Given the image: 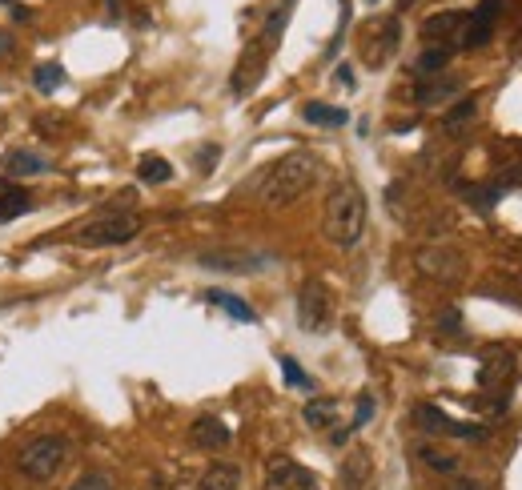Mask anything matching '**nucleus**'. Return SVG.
<instances>
[{"mask_svg": "<svg viewBox=\"0 0 522 490\" xmlns=\"http://www.w3.org/2000/svg\"><path fill=\"white\" fill-rule=\"evenodd\" d=\"M282 374H286V382H290V386H298V390H310V386H314V382H310V374H306V370H302L290 354H282Z\"/></svg>", "mask_w": 522, "mask_h": 490, "instance_id": "nucleus-28", "label": "nucleus"}, {"mask_svg": "<svg viewBox=\"0 0 522 490\" xmlns=\"http://www.w3.org/2000/svg\"><path fill=\"white\" fill-rule=\"evenodd\" d=\"M338 414H342L338 398H310V402L302 406V418H306V426H314V430L338 426Z\"/></svg>", "mask_w": 522, "mask_h": 490, "instance_id": "nucleus-17", "label": "nucleus"}, {"mask_svg": "<svg viewBox=\"0 0 522 490\" xmlns=\"http://www.w3.org/2000/svg\"><path fill=\"white\" fill-rule=\"evenodd\" d=\"M474 113H478V105H474V101H458V109L446 117V129H458V125H466Z\"/></svg>", "mask_w": 522, "mask_h": 490, "instance_id": "nucleus-29", "label": "nucleus"}, {"mask_svg": "<svg viewBox=\"0 0 522 490\" xmlns=\"http://www.w3.org/2000/svg\"><path fill=\"white\" fill-rule=\"evenodd\" d=\"M69 490H117V486H113V478H109V474H101V470H89V474L73 478V482H69Z\"/></svg>", "mask_w": 522, "mask_h": 490, "instance_id": "nucleus-27", "label": "nucleus"}, {"mask_svg": "<svg viewBox=\"0 0 522 490\" xmlns=\"http://www.w3.org/2000/svg\"><path fill=\"white\" fill-rule=\"evenodd\" d=\"M314 181H318V157L314 153H286L282 161H274L266 173H261L257 201L266 209H286L302 193H310Z\"/></svg>", "mask_w": 522, "mask_h": 490, "instance_id": "nucleus-1", "label": "nucleus"}, {"mask_svg": "<svg viewBox=\"0 0 522 490\" xmlns=\"http://www.w3.org/2000/svg\"><path fill=\"white\" fill-rule=\"evenodd\" d=\"M189 442H193L197 450H225V446L233 442V430H229L221 418L201 414V418H193V426H189Z\"/></svg>", "mask_w": 522, "mask_h": 490, "instance_id": "nucleus-14", "label": "nucleus"}, {"mask_svg": "<svg viewBox=\"0 0 522 490\" xmlns=\"http://www.w3.org/2000/svg\"><path fill=\"white\" fill-rule=\"evenodd\" d=\"M302 117H306L310 125H322V129H338V125H346V121H350V113H346V109H338V105H322V101L302 105Z\"/></svg>", "mask_w": 522, "mask_h": 490, "instance_id": "nucleus-21", "label": "nucleus"}, {"mask_svg": "<svg viewBox=\"0 0 522 490\" xmlns=\"http://www.w3.org/2000/svg\"><path fill=\"white\" fill-rule=\"evenodd\" d=\"M205 270H225V274H257L270 266V254H257V250H209L197 258Z\"/></svg>", "mask_w": 522, "mask_h": 490, "instance_id": "nucleus-10", "label": "nucleus"}, {"mask_svg": "<svg viewBox=\"0 0 522 490\" xmlns=\"http://www.w3.org/2000/svg\"><path fill=\"white\" fill-rule=\"evenodd\" d=\"M414 422H418L422 430H430V434H446V438H466V442L486 438V430H482V426H474V422H458V418L442 414V410H438V406H430V402L414 406Z\"/></svg>", "mask_w": 522, "mask_h": 490, "instance_id": "nucleus-8", "label": "nucleus"}, {"mask_svg": "<svg viewBox=\"0 0 522 490\" xmlns=\"http://www.w3.org/2000/svg\"><path fill=\"white\" fill-rule=\"evenodd\" d=\"M514 378H518V354L506 350V346H490L486 358H482V366H478V386L506 390Z\"/></svg>", "mask_w": 522, "mask_h": 490, "instance_id": "nucleus-9", "label": "nucleus"}, {"mask_svg": "<svg viewBox=\"0 0 522 490\" xmlns=\"http://www.w3.org/2000/svg\"><path fill=\"white\" fill-rule=\"evenodd\" d=\"M322 229L326 241L338 250H354L366 233V193L354 181H338L326 197V213H322Z\"/></svg>", "mask_w": 522, "mask_h": 490, "instance_id": "nucleus-2", "label": "nucleus"}, {"mask_svg": "<svg viewBox=\"0 0 522 490\" xmlns=\"http://www.w3.org/2000/svg\"><path fill=\"white\" fill-rule=\"evenodd\" d=\"M338 478H342V490H374V478H378V470H374V458H370V450H350L346 458H342V470H338Z\"/></svg>", "mask_w": 522, "mask_h": 490, "instance_id": "nucleus-13", "label": "nucleus"}, {"mask_svg": "<svg viewBox=\"0 0 522 490\" xmlns=\"http://www.w3.org/2000/svg\"><path fill=\"white\" fill-rule=\"evenodd\" d=\"M145 490H173V486H165V482H153V486H145Z\"/></svg>", "mask_w": 522, "mask_h": 490, "instance_id": "nucleus-35", "label": "nucleus"}, {"mask_svg": "<svg viewBox=\"0 0 522 490\" xmlns=\"http://www.w3.org/2000/svg\"><path fill=\"white\" fill-rule=\"evenodd\" d=\"M33 85H37V93L53 97V93L65 85V69H61L57 61H45V65H37V69H33Z\"/></svg>", "mask_w": 522, "mask_h": 490, "instance_id": "nucleus-24", "label": "nucleus"}, {"mask_svg": "<svg viewBox=\"0 0 522 490\" xmlns=\"http://www.w3.org/2000/svg\"><path fill=\"white\" fill-rule=\"evenodd\" d=\"M205 298H209L213 306H221V310H225L229 318H237V322H257V314H253V310H249V306H245V302H241L237 294H225V290H209Z\"/></svg>", "mask_w": 522, "mask_h": 490, "instance_id": "nucleus-25", "label": "nucleus"}, {"mask_svg": "<svg viewBox=\"0 0 522 490\" xmlns=\"http://www.w3.org/2000/svg\"><path fill=\"white\" fill-rule=\"evenodd\" d=\"M462 25H466V13H434V17L422 25V41H430V45H438V49H450L446 41H454V49H458Z\"/></svg>", "mask_w": 522, "mask_h": 490, "instance_id": "nucleus-15", "label": "nucleus"}, {"mask_svg": "<svg viewBox=\"0 0 522 490\" xmlns=\"http://www.w3.org/2000/svg\"><path fill=\"white\" fill-rule=\"evenodd\" d=\"M502 13V0H482L478 13L466 17L462 25V37H458V49H482L490 37H494V21Z\"/></svg>", "mask_w": 522, "mask_h": 490, "instance_id": "nucleus-12", "label": "nucleus"}, {"mask_svg": "<svg viewBox=\"0 0 522 490\" xmlns=\"http://www.w3.org/2000/svg\"><path fill=\"white\" fill-rule=\"evenodd\" d=\"M370 5H378V0H370Z\"/></svg>", "mask_w": 522, "mask_h": 490, "instance_id": "nucleus-36", "label": "nucleus"}, {"mask_svg": "<svg viewBox=\"0 0 522 490\" xmlns=\"http://www.w3.org/2000/svg\"><path fill=\"white\" fill-rule=\"evenodd\" d=\"M414 454H418V462H422L426 470H434V474H450V478H454V474L462 470V462H458L450 450H438V446H430V442H422Z\"/></svg>", "mask_w": 522, "mask_h": 490, "instance_id": "nucleus-19", "label": "nucleus"}, {"mask_svg": "<svg viewBox=\"0 0 522 490\" xmlns=\"http://www.w3.org/2000/svg\"><path fill=\"white\" fill-rule=\"evenodd\" d=\"M462 85H458V77H442V81H422L418 89H414V101L418 105H438V101H450L454 93H458Z\"/></svg>", "mask_w": 522, "mask_h": 490, "instance_id": "nucleus-20", "label": "nucleus"}, {"mask_svg": "<svg viewBox=\"0 0 522 490\" xmlns=\"http://www.w3.org/2000/svg\"><path fill=\"white\" fill-rule=\"evenodd\" d=\"M438 326H442L446 334H462V330H458V314H454V310H450V314H442V318H438Z\"/></svg>", "mask_w": 522, "mask_h": 490, "instance_id": "nucleus-31", "label": "nucleus"}, {"mask_svg": "<svg viewBox=\"0 0 522 490\" xmlns=\"http://www.w3.org/2000/svg\"><path fill=\"white\" fill-rule=\"evenodd\" d=\"M65 462H69V442L61 434H37L17 454V470L29 482H53L65 470Z\"/></svg>", "mask_w": 522, "mask_h": 490, "instance_id": "nucleus-3", "label": "nucleus"}, {"mask_svg": "<svg viewBox=\"0 0 522 490\" xmlns=\"http://www.w3.org/2000/svg\"><path fill=\"white\" fill-rule=\"evenodd\" d=\"M414 270L422 278H430L434 286H458L466 278V254L458 245H446V241H434V245H422L414 250Z\"/></svg>", "mask_w": 522, "mask_h": 490, "instance_id": "nucleus-4", "label": "nucleus"}, {"mask_svg": "<svg viewBox=\"0 0 522 490\" xmlns=\"http://www.w3.org/2000/svg\"><path fill=\"white\" fill-rule=\"evenodd\" d=\"M450 57H454V49H426L422 57H418V77H438L446 65H450Z\"/></svg>", "mask_w": 522, "mask_h": 490, "instance_id": "nucleus-26", "label": "nucleus"}, {"mask_svg": "<svg viewBox=\"0 0 522 490\" xmlns=\"http://www.w3.org/2000/svg\"><path fill=\"white\" fill-rule=\"evenodd\" d=\"M49 169V161L41 157V153H33V149H13L9 157H5V173L9 177H37V173H45Z\"/></svg>", "mask_w": 522, "mask_h": 490, "instance_id": "nucleus-18", "label": "nucleus"}, {"mask_svg": "<svg viewBox=\"0 0 522 490\" xmlns=\"http://www.w3.org/2000/svg\"><path fill=\"white\" fill-rule=\"evenodd\" d=\"M9 49H13V41H9V37H5V33H0V57H5V53H9Z\"/></svg>", "mask_w": 522, "mask_h": 490, "instance_id": "nucleus-34", "label": "nucleus"}, {"mask_svg": "<svg viewBox=\"0 0 522 490\" xmlns=\"http://www.w3.org/2000/svg\"><path fill=\"white\" fill-rule=\"evenodd\" d=\"M137 233H141V217L113 213V217H97V221L81 225L77 245H85V250H109V245H129Z\"/></svg>", "mask_w": 522, "mask_h": 490, "instance_id": "nucleus-5", "label": "nucleus"}, {"mask_svg": "<svg viewBox=\"0 0 522 490\" xmlns=\"http://www.w3.org/2000/svg\"><path fill=\"white\" fill-rule=\"evenodd\" d=\"M29 209H33V197L25 189H5V193H0V225L25 217Z\"/></svg>", "mask_w": 522, "mask_h": 490, "instance_id": "nucleus-23", "label": "nucleus"}, {"mask_svg": "<svg viewBox=\"0 0 522 490\" xmlns=\"http://www.w3.org/2000/svg\"><path fill=\"white\" fill-rule=\"evenodd\" d=\"M450 490H486V486L474 482V478H458V482H450Z\"/></svg>", "mask_w": 522, "mask_h": 490, "instance_id": "nucleus-32", "label": "nucleus"}, {"mask_svg": "<svg viewBox=\"0 0 522 490\" xmlns=\"http://www.w3.org/2000/svg\"><path fill=\"white\" fill-rule=\"evenodd\" d=\"M338 81H342L346 89H354V77H350V65H342V69H338Z\"/></svg>", "mask_w": 522, "mask_h": 490, "instance_id": "nucleus-33", "label": "nucleus"}, {"mask_svg": "<svg viewBox=\"0 0 522 490\" xmlns=\"http://www.w3.org/2000/svg\"><path fill=\"white\" fill-rule=\"evenodd\" d=\"M334 322V298L326 290V282L310 278L302 290H298V326L306 334H326Z\"/></svg>", "mask_w": 522, "mask_h": 490, "instance_id": "nucleus-7", "label": "nucleus"}, {"mask_svg": "<svg viewBox=\"0 0 522 490\" xmlns=\"http://www.w3.org/2000/svg\"><path fill=\"white\" fill-rule=\"evenodd\" d=\"M370 418H374V398H370V394H362V398H358V414H354L350 430H362V426H366Z\"/></svg>", "mask_w": 522, "mask_h": 490, "instance_id": "nucleus-30", "label": "nucleus"}, {"mask_svg": "<svg viewBox=\"0 0 522 490\" xmlns=\"http://www.w3.org/2000/svg\"><path fill=\"white\" fill-rule=\"evenodd\" d=\"M266 490H318V474L294 458H274L266 466Z\"/></svg>", "mask_w": 522, "mask_h": 490, "instance_id": "nucleus-11", "label": "nucleus"}, {"mask_svg": "<svg viewBox=\"0 0 522 490\" xmlns=\"http://www.w3.org/2000/svg\"><path fill=\"white\" fill-rule=\"evenodd\" d=\"M362 61L370 65V69H382L394 53H398V45H402V25H398V17H378V21H370L366 29H362Z\"/></svg>", "mask_w": 522, "mask_h": 490, "instance_id": "nucleus-6", "label": "nucleus"}, {"mask_svg": "<svg viewBox=\"0 0 522 490\" xmlns=\"http://www.w3.org/2000/svg\"><path fill=\"white\" fill-rule=\"evenodd\" d=\"M137 177H141L145 185H165V181H173V165H169L165 157H157V153H145V157L137 161Z\"/></svg>", "mask_w": 522, "mask_h": 490, "instance_id": "nucleus-22", "label": "nucleus"}, {"mask_svg": "<svg viewBox=\"0 0 522 490\" xmlns=\"http://www.w3.org/2000/svg\"><path fill=\"white\" fill-rule=\"evenodd\" d=\"M197 490H241V470L233 462H213L197 478Z\"/></svg>", "mask_w": 522, "mask_h": 490, "instance_id": "nucleus-16", "label": "nucleus"}]
</instances>
